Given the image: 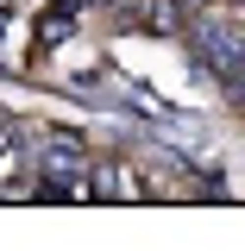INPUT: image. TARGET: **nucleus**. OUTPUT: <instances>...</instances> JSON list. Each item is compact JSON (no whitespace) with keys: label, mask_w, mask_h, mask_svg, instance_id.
I'll return each mask as SVG.
<instances>
[{"label":"nucleus","mask_w":245,"mask_h":251,"mask_svg":"<svg viewBox=\"0 0 245 251\" xmlns=\"http://www.w3.org/2000/svg\"><path fill=\"white\" fill-rule=\"evenodd\" d=\"M31 163H38V176H44V195H57V201L88 195V182H82V151H76V145H44Z\"/></svg>","instance_id":"nucleus-1"},{"label":"nucleus","mask_w":245,"mask_h":251,"mask_svg":"<svg viewBox=\"0 0 245 251\" xmlns=\"http://www.w3.org/2000/svg\"><path fill=\"white\" fill-rule=\"evenodd\" d=\"M189 50H195V69H208V75H214L226 57H239V50H245V31H239V25H226V19H201Z\"/></svg>","instance_id":"nucleus-2"},{"label":"nucleus","mask_w":245,"mask_h":251,"mask_svg":"<svg viewBox=\"0 0 245 251\" xmlns=\"http://www.w3.org/2000/svg\"><path fill=\"white\" fill-rule=\"evenodd\" d=\"M214 82L226 88V100H233V107H245V50L220 63V69H214Z\"/></svg>","instance_id":"nucleus-3"}]
</instances>
